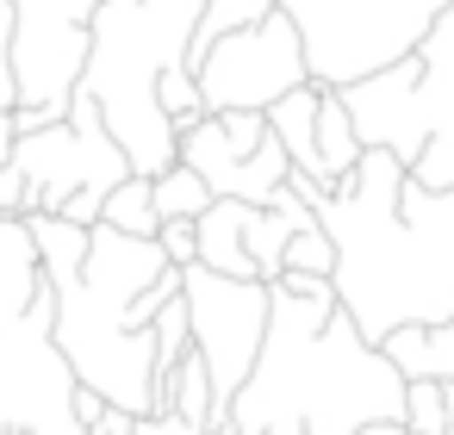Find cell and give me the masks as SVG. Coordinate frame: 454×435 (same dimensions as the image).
Returning <instances> with one entry per match:
<instances>
[{"label":"cell","mask_w":454,"mask_h":435,"mask_svg":"<svg viewBox=\"0 0 454 435\" xmlns=\"http://www.w3.org/2000/svg\"><path fill=\"white\" fill-rule=\"evenodd\" d=\"M317 106H324V82H305V88H293V94H280V100L268 106L274 144H280L286 162H293L299 175H311V181H324V162H317ZM324 187H330V181H324Z\"/></svg>","instance_id":"obj_10"},{"label":"cell","mask_w":454,"mask_h":435,"mask_svg":"<svg viewBox=\"0 0 454 435\" xmlns=\"http://www.w3.org/2000/svg\"><path fill=\"white\" fill-rule=\"evenodd\" d=\"M268 435H305V423H299V416H280V423H274Z\"/></svg>","instance_id":"obj_29"},{"label":"cell","mask_w":454,"mask_h":435,"mask_svg":"<svg viewBox=\"0 0 454 435\" xmlns=\"http://www.w3.org/2000/svg\"><path fill=\"white\" fill-rule=\"evenodd\" d=\"M168 410H175V416H187V423H200V429L224 423V410H218V392H212V373H206L200 348H187V354H181V367L168 373Z\"/></svg>","instance_id":"obj_15"},{"label":"cell","mask_w":454,"mask_h":435,"mask_svg":"<svg viewBox=\"0 0 454 435\" xmlns=\"http://www.w3.org/2000/svg\"><path fill=\"white\" fill-rule=\"evenodd\" d=\"M44 286H51V274L38 261V243H32L26 218H0V336L13 323H26V311Z\"/></svg>","instance_id":"obj_9"},{"label":"cell","mask_w":454,"mask_h":435,"mask_svg":"<svg viewBox=\"0 0 454 435\" xmlns=\"http://www.w3.org/2000/svg\"><path fill=\"white\" fill-rule=\"evenodd\" d=\"M268 13H274V0H206V13H200V26H193V38H187V69H193L218 38H231V32H243V26L268 19Z\"/></svg>","instance_id":"obj_16"},{"label":"cell","mask_w":454,"mask_h":435,"mask_svg":"<svg viewBox=\"0 0 454 435\" xmlns=\"http://www.w3.org/2000/svg\"><path fill=\"white\" fill-rule=\"evenodd\" d=\"M348 435H411V429H404V416H373V423H355Z\"/></svg>","instance_id":"obj_27"},{"label":"cell","mask_w":454,"mask_h":435,"mask_svg":"<svg viewBox=\"0 0 454 435\" xmlns=\"http://www.w3.org/2000/svg\"><path fill=\"white\" fill-rule=\"evenodd\" d=\"M156 100H162V113H168L181 131L206 119V100H200V82H193V69H187V63H168V69L156 75Z\"/></svg>","instance_id":"obj_20"},{"label":"cell","mask_w":454,"mask_h":435,"mask_svg":"<svg viewBox=\"0 0 454 435\" xmlns=\"http://www.w3.org/2000/svg\"><path fill=\"white\" fill-rule=\"evenodd\" d=\"M100 0H13V82L20 106L38 119H63L82 69H88V19ZM13 106V113H20Z\"/></svg>","instance_id":"obj_7"},{"label":"cell","mask_w":454,"mask_h":435,"mask_svg":"<svg viewBox=\"0 0 454 435\" xmlns=\"http://www.w3.org/2000/svg\"><path fill=\"white\" fill-rule=\"evenodd\" d=\"M361 131H355V119H348V100H342V88H324V106H317V162H324V181L336 187L342 175H355V162H361Z\"/></svg>","instance_id":"obj_14"},{"label":"cell","mask_w":454,"mask_h":435,"mask_svg":"<svg viewBox=\"0 0 454 435\" xmlns=\"http://www.w3.org/2000/svg\"><path fill=\"white\" fill-rule=\"evenodd\" d=\"M100 224H113V230H125V237H156V187H150V175H125L113 193H106V212H100Z\"/></svg>","instance_id":"obj_17"},{"label":"cell","mask_w":454,"mask_h":435,"mask_svg":"<svg viewBox=\"0 0 454 435\" xmlns=\"http://www.w3.org/2000/svg\"><path fill=\"white\" fill-rule=\"evenodd\" d=\"M193 82H200V100L206 113H268L280 94L305 88L311 69H305V38L299 26L274 7L268 19L218 38L200 63H193Z\"/></svg>","instance_id":"obj_6"},{"label":"cell","mask_w":454,"mask_h":435,"mask_svg":"<svg viewBox=\"0 0 454 435\" xmlns=\"http://www.w3.org/2000/svg\"><path fill=\"white\" fill-rule=\"evenodd\" d=\"M156 361H162V373H175L181 367V354L193 348V323H187V299H168L162 311H156Z\"/></svg>","instance_id":"obj_22"},{"label":"cell","mask_w":454,"mask_h":435,"mask_svg":"<svg viewBox=\"0 0 454 435\" xmlns=\"http://www.w3.org/2000/svg\"><path fill=\"white\" fill-rule=\"evenodd\" d=\"M100 416H106V398H100L94 385H82V379H75V423L88 429V423H100Z\"/></svg>","instance_id":"obj_26"},{"label":"cell","mask_w":454,"mask_h":435,"mask_svg":"<svg viewBox=\"0 0 454 435\" xmlns=\"http://www.w3.org/2000/svg\"><path fill=\"white\" fill-rule=\"evenodd\" d=\"M404 429L411 435H448V379H435V373L404 379Z\"/></svg>","instance_id":"obj_19"},{"label":"cell","mask_w":454,"mask_h":435,"mask_svg":"<svg viewBox=\"0 0 454 435\" xmlns=\"http://www.w3.org/2000/svg\"><path fill=\"white\" fill-rule=\"evenodd\" d=\"M38 199H32V181L13 168V162H0V218H32Z\"/></svg>","instance_id":"obj_25"},{"label":"cell","mask_w":454,"mask_h":435,"mask_svg":"<svg viewBox=\"0 0 454 435\" xmlns=\"http://www.w3.org/2000/svg\"><path fill=\"white\" fill-rule=\"evenodd\" d=\"M181 299H187V323H193V348L212 373L218 410L231 416L237 392L249 385L262 348H268V317H274V292L262 280H231L212 274L206 261L181 268Z\"/></svg>","instance_id":"obj_5"},{"label":"cell","mask_w":454,"mask_h":435,"mask_svg":"<svg viewBox=\"0 0 454 435\" xmlns=\"http://www.w3.org/2000/svg\"><path fill=\"white\" fill-rule=\"evenodd\" d=\"M212 435H243V429H237V423L224 416V423H212Z\"/></svg>","instance_id":"obj_30"},{"label":"cell","mask_w":454,"mask_h":435,"mask_svg":"<svg viewBox=\"0 0 454 435\" xmlns=\"http://www.w3.org/2000/svg\"><path fill=\"white\" fill-rule=\"evenodd\" d=\"M156 243L175 268H193L200 261V218H162L156 224Z\"/></svg>","instance_id":"obj_23"},{"label":"cell","mask_w":454,"mask_h":435,"mask_svg":"<svg viewBox=\"0 0 454 435\" xmlns=\"http://www.w3.org/2000/svg\"><path fill=\"white\" fill-rule=\"evenodd\" d=\"M13 26H20L13 0H0V113L20 106V82H13Z\"/></svg>","instance_id":"obj_24"},{"label":"cell","mask_w":454,"mask_h":435,"mask_svg":"<svg viewBox=\"0 0 454 435\" xmlns=\"http://www.w3.org/2000/svg\"><path fill=\"white\" fill-rule=\"evenodd\" d=\"M243 218H249V199H212L200 212V261L212 274L255 280V261H249V243H243Z\"/></svg>","instance_id":"obj_11"},{"label":"cell","mask_w":454,"mask_h":435,"mask_svg":"<svg viewBox=\"0 0 454 435\" xmlns=\"http://www.w3.org/2000/svg\"><path fill=\"white\" fill-rule=\"evenodd\" d=\"M305 38V69L324 88H355L404 63L448 0H274Z\"/></svg>","instance_id":"obj_3"},{"label":"cell","mask_w":454,"mask_h":435,"mask_svg":"<svg viewBox=\"0 0 454 435\" xmlns=\"http://www.w3.org/2000/svg\"><path fill=\"white\" fill-rule=\"evenodd\" d=\"M448 435H454V379H448Z\"/></svg>","instance_id":"obj_31"},{"label":"cell","mask_w":454,"mask_h":435,"mask_svg":"<svg viewBox=\"0 0 454 435\" xmlns=\"http://www.w3.org/2000/svg\"><path fill=\"white\" fill-rule=\"evenodd\" d=\"M26 230H32V243H38V261H44L51 286H69V280L82 274V261H88V224H75V218H63V212H32Z\"/></svg>","instance_id":"obj_13"},{"label":"cell","mask_w":454,"mask_h":435,"mask_svg":"<svg viewBox=\"0 0 454 435\" xmlns=\"http://www.w3.org/2000/svg\"><path fill=\"white\" fill-rule=\"evenodd\" d=\"M380 348L392 354V367H398L404 379H417V373L454 379V317H448V323H398Z\"/></svg>","instance_id":"obj_12"},{"label":"cell","mask_w":454,"mask_h":435,"mask_svg":"<svg viewBox=\"0 0 454 435\" xmlns=\"http://www.w3.org/2000/svg\"><path fill=\"white\" fill-rule=\"evenodd\" d=\"M342 100L367 150H392L417 187L454 193V0L404 63L342 88Z\"/></svg>","instance_id":"obj_2"},{"label":"cell","mask_w":454,"mask_h":435,"mask_svg":"<svg viewBox=\"0 0 454 435\" xmlns=\"http://www.w3.org/2000/svg\"><path fill=\"white\" fill-rule=\"evenodd\" d=\"M150 187H156V218H200V212L212 206V187H206V175H200V168H187V162L162 168Z\"/></svg>","instance_id":"obj_18"},{"label":"cell","mask_w":454,"mask_h":435,"mask_svg":"<svg viewBox=\"0 0 454 435\" xmlns=\"http://www.w3.org/2000/svg\"><path fill=\"white\" fill-rule=\"evenodd\" d=\"M181 162L206 175L212 199H249V206H268L293 175L286 150L268 131V113H206L200 125L181 131Z\"/></svg>","instance_id":"obj_8"},{"label":"cell","mask_w":454,"mask_h":435,"mask_svg":"<svg viewBox=\"0 0 454 435\" xmlns=\"http://www.w3.org/2000/svg\"><path fill=\"white\" fill-rule=\"evenodd\" d=\"M13 137H20V131H13V113H0V162L13 156Z\"/></svg>","instance_id":"obj_28"},{"label":"cell","mask_w":454,"mask_h":435,"mask_svg":"<svg viewBox=\"0 0 454 435\" xmlns=\"http://www.w3.org/2000/svg\"><path fill=\"white\" fill-rule=\"evenodd\" d=\"M286 274H336V243H330V230H324V218L317 224H305V230H293V243H286Z\"/></svg>","instance_id":"obj_21"},{"label":"cell","mask_w":454,"mask_h":435,"mask_svg":"<svg viewBox=\"0 0 454 435\" xmlns=\"http://www.w3.org/2000/svg\"><path fill=\"white\" fill-rule=\"evenodd\" d=\"M317 218L336 243V305L367 342H386L398 323L454 317V261L404 218V162L392 150H361Z\"/></svg>","instance_id":"obj_1"},{"label":"cell","mask_w":454,"mask_h":435,"mask_svg":"<svg viewBox=\"0 0 454 435\" xmlns=\"http://www.w3.org/2000/svg\"><path fill=\"white\" fill-rule=\"evenodd\" d=\"M131 435H144V416H137V429H131Z\"/></svg>","instance_id":"obj_32"},{"label":"cell","mask_w":454,"mask_h":435,"mask_svg":"<svg viewBox=\"0 0 454 435\" xmlns=\"http://www.w3.org/2000/svg\"><path fill=\"white\" fill-rule=\"evenodd\" d=\"M7 162L32 181L38 212H63L75 193H113V187L131 175L119 137L106 131V113H100L94 94H82V88H75V100H69L63 119H51V125H38V131H20Z\"/></svg>","instance_id":"obj_4"}]
</instances>
